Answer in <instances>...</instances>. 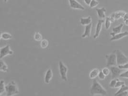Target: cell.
Returning a JSON list of instances; mask_svg holds the SVG:
<instances>
[{"label": "cell", "instance_id": "cell-1", "mask_svg": "<svg viewBox=\"0 0 128 96\" xmlns=\"http://www.w3.org/2000/svg\"><path fill=\"white\" fill-rule=\"evenodd\" d=\"M90 92V94L93 96L101 95L105 96L108 95L107 91L96 79H93Z\"/></svg>", "mask_w": 128, "mask_h": 96}, {"label": "cell", "instance_id": "cell-2", "mask_svg": "<svg viewBox=\"0 0 128 96\" xmlns=\"http://www.w3.org/2000/svg\"><path fill=\"white\" fill-rule=\"evenodd\" d=\"M6 96H12L19 93L18 85L14 81H11L6 85Z\"/></svg>", "mask_w": 128, "mask_h": 96}, {"label": "cell", "instance_id": "cell-3", "mask_svg": "<svg viewBox=\"0 0 128 96\" xmlns=\"http://www.w3.org/2000/svg\"><path fill=\"white\" fill-rule=\"evenodd\" d=\"M116 62L118 66L124 64L128 62V57L123 54L122 51L119 50H116Z\"/></svg>", "mask_w": 128, "mask_h": 96}, {"label": "cell", "instance_id": "cell-4", "mask_svg": "<svg viewBox=\"0 0 128 96\" xmlns=\"http://www.w3.org/2000/svg\"><path fill=\"white\" fill-rule=\"evenodd\" d=\"M106 66L108 67L116 66L117 65L116 50L110 54H106Z\"/></svg>", "mask_w": 128, "mask_h": 96}, {"label": "cell", "instance_id": "cell-5", "mask_svg": "<svg viewBox=\"0 0 128 96\" xmlns=\"http://www.w3.org/2000/svg\"><path fill=\"white\" fill-rule=\"evenodd\" d=\"M58 66L60 74L61 76V78L64 81H67L68 80L67 78V72L68 71V67L65 66L62 61H60L58 62Z\"/></svg>", "mask_w": 128, "mask_h": 96}, {"label": "cell", "instance_id": "cell-6", "mask_svg": "<svg viewBox=\"0 0 128 96\" xmlns=\"http://www.w3.org/2000/svg\"><path fill=\"white\" fill-rule=\"evenodd\" d=\"M111 72L112 74V78H118L120 77V74L123 72V69L118 67V66H112L110 67Z\"/></svg>", "mask_w": 128, "mask_h": 96}, {"label": "cell", "instance_id": "cell-7", "mask_svg": "<svg viewBox=\"0 0 128 96\" xmlns=\"http://www.w3.org/2000/svg\"><path fill=\"white\" fill-rule=\"evenodd\" d=\"M0 58L2 59L7 55H11L14 54V51L11 50L9 45H6V46L0 48Z\"/></svg>", "mask_w": 128, "mask_h": 96}, {"label": "cell", "instance_id": "cell-8", "mask_svg": "<svg viewBox=\"0 0 128 96\" xmlns=\"http://www.w3.org/2000/svg\"><path fill=\"white\" fill-rule=\"evenodd\" d=\"M70 3V7L73 9L84 10V7L77 0H68Z\"/></svg>", "mask_w": 128, "mask_h": 96}, {"label": "cell", "instance_id": "cell-9", "mask_svg": "<svg viewBox=\"0 0 128 96\" xmlns=\"http://www.w3.org/2000/svg\"><path fill=\"white\" fill-rule=\"evenodd\" d=\"M104 23V20L103 19H99L98 21V22L96 24V32L95 34L94 35V38L96 39L97 38L100 34V32L102 30V26H103V24Z\"/></svg>", "mask_w": 128, "mask_h": 96}, {"label": "cell", "instance_id": "cell-10", "mask_svg": "<svg viewBox=\"0 0 128 96\" xmlns=\"http://www.w3.org/2000/svg\"><path fill=\"white\" fill-rule=\"evenodd\" d=\"M128 36V31H125L123 32H120V33L116 34V35L112 36V38L110 39V40L111 42L118 40L122 39V38Z\"/></svg>", "mask_w": 128, "mask_h": 96}, {"label": "cell", "instance_id": "cell-11", "mask_svg": "<svg viewBox=\"0 0 128 96\" xmlns=\"http://www.w3.org/2000/svg\"><path fill=\"white\" fill-rule=\"evenodd\" d=\"M92 28V24H88L85 26V30L84 34L82 35V38H83L90 37L91 34V30Z\"/></svg>", "mask_w": 128, "mask_h": 96}, {"label": "cell", "instance_id": "cell-12", "mask_svg": "<svg viewBox=\"0 0 128 96\" xmlns=\"http://www.w3.org/2000/svg\"><path fill=\"white\" fill-rule=\"evenodd\" d=\"M53 76V74L52 70L51 69H48L46 72L45 76L44 77L45 83L46 84H49Z\"/></svg>", "mask_w": 128, "mask_h": 96}, {"label": "cell", "instance_id": "cell-13", "mask_svg": "<svg viewBox=\"0 0 128 96\" xmlns=\"http://www.w3.org/2000/svg\"><path fill=\"white\" fill-rule=\"evenodd\" d=\"M96 11L98 16L99 18H100V19H102L106 18V10L105 7L96 8Z\"/></svg>", "mask_w": 128, "mask_h": 96}, {"label": "cell", "instance_id": "cell-14", "mask_svg": "<svg viewBox=\"0 0 128 96\" xmlns=\"http://www.w3.org/2000/svg\"><path fill=\"white\" fill-rule=\"evenodd\" d=\"M123 27V24H120L117 26L113 28L112 32L110 33V35L112 36L116 34L122 32V30Z\"/></svg>", "mask_w": 128, "mask_h": 96}, {"label": "cell", "instance_id": "cell-15", "mask_svg": "<svg viewBox=\"0 0 128 96\" xmlns=\"http://www.w3.org/2000/svg\"><path fill=\"white\" fill-rule=\"evenodd\" d=\"M92 19L91 16H89L87 18H82L80 19V23L82 25L86 26H88V24H92Z\"/></svg>", "mask_w": 128, "mask_h": 96}, {"label": "cell", "instance_id": "cell-16", "mask_svg": "<svg viewBox=\"0 0 128 96\" xmlns=\"http://www.w3.org/2000/svg\"><path fill=\"white\" fill-rule=\"evenodd\" d=\"M99 69L98 68H94L91 71V72L89 73V78L91 79H94L98 77L99 74Z\"/></svg>", "mask_w": 128, "mask_h": 96}, {"label": "cell", "instance_id": "cell-17", "mask_svg": "<svg viewBox=\"0 0 128 96\" xmlns=\"http://www.w3.org/2000/svg\"><path fill=\"white\" fill-rule=\"evenodd\" d=\"M8 70V66L4 61L1 59L0 61V71L2 72H7Z\"/></svg>", "mask_w": 128, "mask_h": 96}, {"label": "cell", "instance_id": "cell-18", "mask_svg": "<svg viewBox=\"0 0 128 96\" xmlns=\"http://www.w3.org/2000/svg\"><path fill=\"white\" fill-rule=\"evenodd\" d=\"M0 38L4 40H9L12 38V36L8 32H4L1 34Z\"/></svg>", "mask_w": 128, "mask_h": 96}, {"label": "cell", "instance_id": "cell-19", "mask_svg": "<svg viewBox=\"0 0 128 96\" xmlns=\"http://www.w3.org/2000/svg\"><path fill=\"white\" fill-rule=\"evenodd\" d=\"M126 12L124 11H119L115 12L116 20H118L121 18H123Z\"/></svg>", "mask_w": 128, "mask_h": 96}, {"label": "cell", "instance_id": "cell-20", "mask_svg": "<svg viewBox=\"0 0 128 96\" xmlns=\"http://www.w3.org/2000/svg\"><path fill=\"white\" fill-rule=\"evenodd\" d=\"M5 92H6V85L4 80H1L0 81V95L2 96Z\"/></svg>", "mask_w": 128, "mask_h": 96}, {"label": "cell", "instance_id": "cell-21", "mask_svg": "<svg viewBox=\"0 0 128 96\" xmlns=\"http://www.w3.org/2000/svg\"><path fill=\"white\" fill-rule=\"evenodd\" d=\"M128 90V86H126L125 84L123 85L122 86H121L120 88V90H118V91L116 92V93H115V96H118V95L122 93V92H124V91H127Z\"/></svg>", "mask_w": 128, "mask_h": 96}, {"label": "cell", "instance_id": "cell-22", "mask_svg": "<svg viewBox=\"0 0 128 96\" xmlns=\"http://www.w3.org/2000/svg\"><path fill=\"white\" fill-rule=\"evenodd\" d=\"M34 38L36 42H41L42 40V35L40 32H36L34 34Z\"/></svg>", "mask_w": 128, "mask_h": 96}, {"label": "cell", "instance_id": "cell-23", "mask_svg": "<svg viewBox=\"0 0 128 96\" xmlns=\"http://www.w3.org/2000/svg\"><path fill=\"white\" fill-rule=\"evenodd\" d=\"M48 45H49V42L46 39H44L41 40L40 43L41 48H46L48 47Z\"/></svg>", "mask_w": 128, "mask_h": 96}, {"label": "cell", "instance_id": "cell-24", "mask_svg": "<svg viewBox=\"0 0 128 96\" xmlns=\"http://www.w3.org/2000/svg\"><path fill=\"white\" fill-rule=\"evenodd\" d=\"M112 23L109 17H107L106 18V21H105V28L106 30H108L111 26V24Z\"/></svg>", "mask_w": 128, "mask_h": 96}, {"label": "cell", "instance_id": "cell-25", "mask_svg": "<svg viewBox=\"0 0 128 96\" xmlns=\"http://www.w3.org/2000/svg\"><path fill=\"white\" fill-rule=\"evenodd\" d=\"M118 79V78L112 79V80L111 81L110 83V84H109V86L110 88H115L116 82H117Z\"/></svg>", "mask_w": 128, "mask_h": 96}, {"label": "cell", "instance_id": "cell-26", "mask_svg": "<svg viewBox=\"0 0 128 96\" xmlns=\"http://www.w3.org/2000/svg\"><path fill=\"white\" fill-rule=\"evenodd\" d=\"M99 4V2L97 0H92L89 6L91 8H93Z\"/></svg>", "mask_w": 128, "mask_h": 96}, {"label": "cell", "instance_id": "cell-27", "mask_svg": "<svg viewBox=\"0 0 128 96\" xmlns=\"http://www.w3.org/2000/svg\"><path fill=\"white\" fill-rule=\"evenodd\" d=\"M125 84V81H121L118 79L117 82H116V84L115 86V88H120L121 86H122L123 85Z\"/></svg>", "mask_w": 128, "mask_h": 96}, {"label": "cell", "instance_id": "cell-28", "mask_svg": "<svg viewBox=\"0 0 128 96\" xmlns=\"http://www.w3.org/2000/svg\"><path fill=\"white\" fill-rule=\"evenodd\" d=\"M102 71L104 74H105L106 76H109L111 72L110 69H109V68H108V67H105V68H104L102 70Z\"/></svg>", "mask_w": 128, "mask_h": 96}, {"label": "cell", "instance_id": "cell-29", "mask_svg": "<svg viewBox=\"0 0 128 96\" xmlns=\"http://www.w3.org/2000/svg\"><path fill=\"white\" fill-rule=\"evenodd\" d=\"M120 78H123L128 79V70L125 72H123L120 76Z\"/></svg>", "mask_w": 128, "mask_h": 96}, {"label": "cell", "instance_id": "cell-30", "mask_svg": "<svg viewBox=\"0 0 128 96\" xmlns=\"http://www.w3.org/2000/svg\"><path fill=\"white\" fill-rule=\"evenodd\" d=\"M98 78H99V79L103 80H104V79H105V78H106V76H105V74H104L102 72V71H100V72H99V74H98Z\"/></svg>", "mask_w": 128, "mask_h": 96}, {"label": "cell", "instance_id": "cell-31", "mask_svg": "<svg viewBox=\"0 0 128 96\" xmlns=\"http://www.w3.org/2000/svg\"><path fill=\"white\" fill-rule=\"evenodd\" d=\"M118 67L123 70H128V62L124 64L118 66Z\"/></svg>", "mask_w": 128, "mask_h": 96}, {"label": "cell", "instance_id": "cell-32", "mask_svg": "<svg viewBox=\"0 0 128 96\" xmlns=\"http://www.w3.org/2000/svg\"><path fill=\"white\" fill-rule=\"evenodd\" d=\"M108 17H109V18L110 19V20L112 23H114L115 22V21L116 20L115 16V12L112 13Z\"/></svg>", "mask_w": 128, "mask_h": 96}, {"label": "cell", "instance_id": "cell-33", "mask_svg": "<svg viewBox=\"0 0 128 96\" xmlns=\"http://www.w3.org/2000/svg\"><path fill=\"white\" fill-rule=\"evenodd\" d=\"M128 95V90L122 92L120 93L118 96H127Z\"/></svg>", "mask_w": 128, "mask_h": 96}, {"label": "cell", "instance_id": "cell-34", "mask_svg": "<svg viewBox=\"0 0 128 96\" xmlns=\"http://www.w3.org/2000/svg\"><path fill=\"white\" fill-rule=\"evenodd\" d=\"M82 1H83L86 5L89 6V5H90V3H91L92 0H82Z\"/></svg>", "mask_w": 128, "mask_h": 96}, {"label": "cell", "instance_id": "cell-35", "mask_svg": "<svg viewBox=\"0 0 128 96\" xmlns=\"http://www.w3.org/2000/svg\"><path fill=\"white\" fill-rule=\"evenodd\" d=\"M123 18V20H127L128 19V12H126V14H125L124 17Z\"/></svg>", "mask_w": 128, "mask_h": 96}, {"label": "cell", "instance_id": "cell-36", "mask_svg": "<svg viewBox=\"0 0 128 96\" xmlns=\"http://www.w3.org/2000/svg\"><path fill=\"white\" fill-rule=\"evenodd\" d=\"M124 24H125L128 26V19L125 20H124Z\"/></svg>", "mask_w": 128, "mask_h": 96}, {"label": "cell", "instance_id": "cell-37", "mask_svg": "<svg viewBox=\"0 0 128 96\" xmlns=\"http://www.w3.org/2000/svg\"><path fill=\"white\" fill-rule=\"evenodd\" d=\"M8 0H4V2H6Z\"/></svg>", "mask_w": 128, "mask_h": 96}]
</instances>
